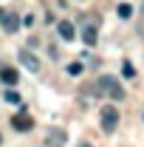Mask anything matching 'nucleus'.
<instances>
[{"label": "nucleus", "instance_id": "f257e3e1", "mask_svg": "<svg viewBox=\"0 0 144 147\" xmlns=\"http://www.w3.org/2000/svg\"><path fill=\"white\" fill-rule=\"evenodd\" d=\"M93 91H96V93H108L110 99H116V102H122V99H124V88L119 85V79H116V76H99V79H96V85H93Z\"/></svg>", "mask_w": 144, "mask_h": 147}, {"label": "nucleus", "instance_id": "f03ea898", "mask_svg": "<svg viewBox=\"0 0 144 147\" xmlns=\"http://www.w3.org/2000/svg\"><path fill=\"white\" fill-rule=\"evenodd\" d=\"M99 116H102V130L105 133H113L119 127V110H116V105H102Z\"/></svg>", "mask_w": 144, "mask_h": 147}, {"label": "nucleus", "instance_id": "7ed1b4c3", "mask_svg": "<svg viewBox=\"0 0 144 147\" xmlns=\"http://www.w3.org/2000/svg\"><path fill=\"white\" fill-rule=\"evenodd\" d=\"M0 26H3L9 34H14V31L20 28V14H17V11H6L3 20H0Z\"/></svg>", "mask_w": 144, "mask_h": 147}, {"label": "nucleus", "instance_id": "20e7f679", "mask_svg": "<svg viewBox=\"0 0 144 147\" xmlns=\"http://www.w3.org/2000/svg\"><path fill=\"white\" fill-rule=\"evenodd\" d=\"M11 127L20 130V133H23V130H31L34 127V119H31L28 113H17V116H11Z\"/></svg>", "mask_w": 144, "mask_h": 147}, {"label": "nucleus", "instance_id": "39448f33", "mask_svg": "<svg viewBox=\"0 0 144 147\" xmlns=\"http://www.w3.org/2000/svg\"><path fill=\"white\" fill-rule=\"evenodd\" d=\"M0 79H3L9 88H11V85H17V82H20V74L14 71V68H9V65H6V68L0 71Z\"/></svg>", "mask_w": 144, "mask_h": 147}, {"label": "nucleus", "instance_id": "423d86ee", "mask_svg": "<svg viewBox=\"0 0 144 147\" xmlns=\"http://www.w3.org/2000/svg\"><path fill=\"white\" fill-rule=\"evenodd\" d=\"M45 144H48V147H62V144H65V130H57V133H48Z\"/></svg>", "mask_w": 144, "mask_h": 147}, {"label": "nucleus", "instance_id": "0eeeda50", "mask_svg": "<svg viewBox=\"0 0 144 147\" xmlns=\"http://www.w3.org/2000/svg\"><path fill=\"white\" fill-rule=\"evenodd\" d=\"M57 31H59V37H62V40H73V23L62 20V23L57 26Z\"/></svg>", "mask_w": 144, "mask_h": 147}, {"label": "nucleus", "instance_id": "6e6552de", "mask_svg": "<svg viewBox=\"0 0 144 147\" xmlns=\"http://www.w3.org/2000/svg\"><path fill=\"white\" fill-rule=\"evenodd\" d=\"M20 59H23V65H26V68H31V71H37V68H40L37 57H34V54H28V51H20Z\"/></svg>", "mask_w": 144, "mask_h": 147}, {"label": "nucleus", "instance_id": "1a4fd4ad", "mask_svg": "<svg viewBox=\"0 0 144 147\" xmlns=\"http://www.w3.org/2000/svg\"><path fill=\"white\" fill-rule=\"evenodd\" d=\"M116 11H119V17H122V20H130V17H133V6H130V3H119Z\"/></svg>", "mask_w": 144, "mask_h": 147}, {"label": "nucleus", "instance_id": "9d476101", "mask_svg": "<svg viewBox=\"0 0 144 147\" xmlns=\"http://www.w3.org/2000/svg\"><path fill=\"white\" fill-rule=\"evenodd\" d=\"M82 40H85L88 45H93V42H96V28H93V26H88V28L82 31Z\"/></svg>", "mask_w": 144, "mask_h": 147}, {"label": "nucleus", "instance_id": "9b49d317", "mask_svg": "<svg viewBox=\"0 0 144 147\" xmlns=\"http://www.w3.org/2000/svg\"><path fill=\"white\" fill-rule=\"evenodd\" d=\"M68 74H71V76H79V74H82V62H71V65H68Z\"/></svg>", "mask_w": 144, "mask_h": 147}, {"label": "nucleus", "instance_id": "f8f14e48", "mask_svg": "<svg viewBox=\"0 0 144 147\" xmlns=\"http://www.w3.org/2000/svg\"><path fill=\"white\" fill-rule=\"evenodd\" d=\"M6 102H11V105H20V96L14 91H6Z\"/></svg>", "mask_w": 144, "mask_h": 147}, {"label": "nucleus", "instance_id": "ddd939ff", "mask_svg": "<svg viewBox=\"0 0 144 147\" xmlns=\"http://www.w3.org/2000/svg\"><path fill=\"white\" fill-rule=\"evenodd\" d=\"M79 147H90V144H88V142H82V144H79Z\"/></svg>", "mask_w": 144, "mask_h": 147}, {"label": "nucleus", "instance_id": "4468645a", "mask_svg": "<svg viewBox=\"0 0 144 147\" xmlns=\"http://www.w3.org/2000/svg\"><path fill=\"white\" fill-rule=\"evenodd\" d=\"M3 14H6V11H3V9H0V20H3Z\"/></svg>", "mask_w": 144, "mask_h": 147}]
</instances>
